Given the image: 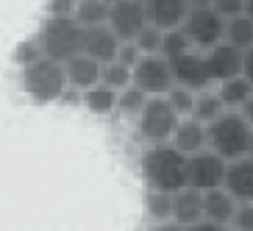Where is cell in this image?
Returning <instances> with one entry per match:
<instances>
[{"mask_svg":"<svg viewBox=\"0 0 253 231\" xmlns=\"http://www.w3.org/2000/svg\"><path fill=\"white\" fill-rule=\"evenodd\" d=\"M206 148L223 162L248 159L253 150L251 120H245L239 112H223L214 123L206 126Z\"/></svg>","mask_w":253,"mask_h":231,"instance_id":"6da1fadb","label":"cell"},{"mask_svg":"<svg viewBox=\"0 0 253 231\" xmlns=\"http://www.w3.org/2000/svg\"><path fill=\"white\" fill-rule=\"evenodd\" d=\"M142 173L150 189L172 195L186 186V156L178 153L170 142L150 145L142 156Z\"/></svg>","mask_w":253,"mask_h":231,"instance_id":"7a4b0ae2","label":"cell"},{"mask_svg":"<svg viewBox=\"0 0 253 231\" xmlns=\"http://www.w3.org/2000/svg\"><path fill=\"white\" fill-rule=\"evenodd\" d=\"M42 56L50 61H70L73 56L81 53V42H84V28L75 23L73 17H47L42 23V31L37 37Z\"/></svg>","mask_w":253,"mask_h":231,"instance_id":"3957f363","label":"cell"},{"mask_svg":"<svg viewBox=\"0 0 253 231\" xmlns=\"http://www.w3.org/2000/svg\"><path fill=\"white\" fill-rule=\"evenodd\" d=\"M23 90L39 103H53L61 100L67 92V78H64V64L50 59H37L28 67H23Z\"/></svg>","mask_w":253,"mask_h":231,"instance_id":"277c9868","label":"cell"},{"mask_svg":"<svg viewBox=\"0 0 253 231\" xmlns=\"http://www.w3.org/2000/svg\"><path fill=\"white\" fill-rule=\"evenodd\" d=\"M136 120H139L142 139H148L150 145H159V142H170L181 117L167 106L164 97H148V103H145V109L139 112Z\"/></svg>","mask_w":253,"mask_h":231,"instance_id":"5b68a950","label":"cell"},{"mask_svg":"<svg viewBox=\"0 0 253 231\" xmlns=\"http://www.w3.org/2000/svg\"><path fill=\"white\" fill-rule=\"evenodd\" d=\"M106 25L112 28V34L120 42H134L139 37V31L148 25L145 3L142 0H114V3H109Z\"/></svg>","mask_w":253,"mask_h":231,"instance_id":"8992f818","label":"cell"},{"mask_svg":"<svg viewBox=\"0 0 253 231\" xmlns=\"http://www.w3.org/2000/svg\"><path fill=\"white\" fill-rule=\"evenodd\" d=\"M181 31L186 34L189 45H198L203 50H209L217 42H223L225 20L217 14L214 8H195V11H186V20L181 25Z\"/></svg>","mask_w":253,"mask_h":231,"instance_id":"52a82bcc","label":"cell"},{"mask_svg":"<svg viewBox=\"0 0 253 231\" xmlns=\"http://www.w3.org/2000/svg\"><path fill=\"white\" fill-rule=\"evenodd\" d=\"M223 173H225V162L220 156H214L209 148L186 156V186L189 189H198V192L220 189Z\"/></svg>","mask_w":253,"mask_h":231,"instance_id":"ba28073f","label":"cell"},{"mask_svg":"<svg viewBox=\"0 0 253 231\" xmlns=\"http://www.w3.org/2000/svg\"><path fill=\"white\" fill-rule=\"evenodd\" d=\"M131 84L136 90H142L148 97H162L164 92L172 87V75H170V64L162 56H142L131 70Z\"/></svg>","mask_w":253,"mask_h":231,"instance_id":"9c48e42d","label":"cell"},{"mask_svg":"<svg viewBox=\"0 0 253 231\" xmlns=\"http://www.w3.org/2000/svg\"><path fill=\"white\" fill-rule=\"evenodd\" d=\"M170 64V75H172V84L175 87H184L189 92H206L211 78L206 73V61H203V53H184V56H175V59L167 61Z\"/></svg>","mask_w":253,"mask_h":231,"instance_id":"30bf717a","label":"cell"},{"mask_svg":"<svg viewBox=\"0 0 253 231\" xmlns=\"http://www.w3.org/2000/svg\"><path fill=\"white\" fill-rule=\"evenodd\" d=\"M203 61H206L209 78L217 84H223L228 78L242 75V70H245V50H237L228 42H217L214 47H209L203 53Z\"/></svg>","mask_w":253,"mask_h":231,"instance_id":"8fae6325","label":"cell"},{"mask_svg":"<svg viewBox=\"0 0 253 231\" xmlns=\"http://www.w3.org/2000/svg\"><path fill=\"white\" fill-rule=\"evenodd\" d=\"M231 201L237 203H253V162L237 159V162H225L223 173V186H220Z\"/></svg>","mask_w":253,"mask_h":231,"instance_id":"7c38bea8","label":"cell"},{"mask_svg":"<svg viewBox=\"0 0 253 231\" xmlns=\"http://www.w3.org/2000/svg\"><path fill=\"white\" fill-rule=\"evenodd\" d=\"M117 47L120 39L112 34L109 25H95V28H84V42H81V53L89 56L97 64H109L117 59Z\"/></svg>","mask_w":253,"mask_h":231,"instance_id":"4fadbf2b","label":"cell"},{"mask_svg":"<svg viewBox=\"0 0 253 231\" xmlns=\"http://www.w3.org/2000/svg\"><path fill=\"white\" fill-rule=\"evenodd\" d=\"M145 3V17H148V25L159 31H172L181 28L186 20V3L184 0H142Z\"/></svg>","mask_w":253,"mask_h":231,"instance_id":"5bb4252c","label":"cell"},{"mask_svg":"<svg viewBox=\"0 0 253 231\" xmlns=\"http://www.w3.org/2000/svg\"><path fill=\"white\" fill-rule=\"evenodd\" d=\"M64 78H67V90L86 92L100 81V64L92 61L89 56L78 53L70 61H64Z\"/></svg>","mask_w":253,"mask_h":231,"instance_id":"9a60e30c","label":"cell"},{"mask_svg":"<svg viewBox=\"0 0 253 231\" xmlns=\"http://www.w3.org/2000/svg\"><path fill=\"white\" fill-rule=\"evenodd\" d=\"M170 145L184 156H192L198 150H206V126L192 117H181L170 137Z\"/></svg>","mask_w":253,"mask_h":231,"instance_id":"2e32d148","label":"cell"},{"mask_svg":"<svg viewBox=\"0 0 253 231\" xmlns=\"http://www.w3.org/2000/svg\"><path fill=\"white\" fill-rule=\"evenodd\" d=\"M170 220H175L178 226H195L203 220V192L198 189H178L172 192V212H170Z\"/></svg>","mask_w":253,"mask_h":231,"instance_id":"e0dca14e","label":"cell"},{"mask_svg":"<svg viewBox=\"0 0 253 231\" xmlns=\"http://www.w3.org/2000/svg\"><path fill=\"white\" fill-rule=\"evenodd\" d=\"M234 209H237V203L231 201L223 189H209V192H203V220L206 223L225 226L228 229L231 217H234Z\"/></svg>","mask_w":253,"mask_h":231,"instance_id":"ac0fdd59","label":"cell"},{"mask_svg":"<svg viewBox=\"0 0 253 231\" xmlns=\"http://www.w3.org/2000/svg\"><path fill=\"white\" fill-rule=\"evenodd\" d=\"M251 95H253V84L245 75L228 78V81H223L220 90H217V97H220V103L225 106V112H239L245 103H251Z\"/></svg>","mask_w":253,"mask_h":231,"instance_id":"d6986e66","label":"cell"},{"mask_svg":"<svg viewBox=\"0 0 253 231\" xmlns=\"http://www.w3.org/2000/svg\"><path fill=\"white\" fill-rule=\"evenodd\" d=\"M223 42H228L237 50H251L253 47V20L251 14H237L225 20V31H223Z\"/></svg>","mask_w":253,"mask_h":231,"instance_id":"ffe728a7","label":"cell"},{"mask_svg":"<svg viewBox=\"0 0 253 231\" xmlns=\"http://www.w3.org/2000/svg\"><path fill=\"white\" fill-rule=\"evenodd\" d=\"M81 100H84V106H86L92 114H97V117H109V114L114 112V106H117V92L109 90V87L95 84L92 90H86L81 95Z\"/></svg>","mask_w":253,"mask_h":231,"instance_id":"44dd1931","label":"cell"},{"mask_svg":"<svg viewBox=\"0 0 253 231\" xmlns=\"http://www.w3.org/2000/svg\"><path fill=\"white\" fill-rule=\"evenodd\" d=\"M106 17H109V3H103V0H78V3H75L73 20L81 25V28L106 25Z\"/></svg>","mask_w":253,"mask_h":231,"instance_id":"7402d4cb","label":"cell"},{"mask_svg":"<svg viewBox=\"0 0 253 231\" xmlns=\"http://www.w3.org/2000/svg\"><path fill=\"white\" fill-rule=\"evenodd\" d=\"M223 112H225V106L220 103L217 92L206 90V92H198V95H195V106H192V114H189V117L203 123V126H209V123H214Z\"/></svg>","mask_w":253,"mask_h":231,"instance_id":"603a6c76","label":"cell"},{"mask_svg":"<svg viewBox=\"0 0 253 231\" xmlns=\"http://www.w3.org/2000/svg\"><path fill=\"white\" fill-rule=\"evenodd\" d=\"M145 103H148V95L142 90H136L134 84H128L126 90L117 92V106H114V112L126 114V117H139Z\"/></svg>","mask_w":253,"mask_h":231,"instance_id":"cb8c5ba5","label":"cell"},{"mask_svg":"<svg viewBox=\"0 0 253 231\" xmlns=\"http://www.w3.org/2000/svg\"><path fill=\"white\" fill-rule=\"evenodd\" d=\"M100 87H109V90L120 92L126 90L128 84H131V70L126 64H120V61H109V64H100Z\"/></svg>","mask_w":253,"mask_h":231,"instance_id":"d4e9b609","label":"cell"},{"mask_svg":"<svg viewBox=\"0 0 253 231\" xmlns=\"http://www.w3.org/2000/svg\"><path fill=\"white\" fill-rule=\"evenodd\" d=\"M192 50V45H189V39H186V34L181 28H172V31H164L162 37V47H159V56L162 59H175V56H184V53Z\"/></svg>","mask_w":253,"mask_h":231,"instance_id":"484cf974","label":"cell"},{"mask_svg":"<svg viewBox=\"0 0 253 231\" xmlns=\"http://www.w3.org/2000/svg\"><path fill=\"white\" fill-rule=\"evenodd\" d=\"M145 209H148V215L153 223H164V220H170L172 195L159 192V189H148V195H145Z\"/></svg>","mask_w":253,"mask_h":231,"instance_id":"4316f807","label":"cell"},{"mask_svg":"<svg viewBox=\"0 0 253 231\" xmlns=\"http://www.w3.org/2000/svg\"><path fill=\"white\" fill-rule=\"evenodd\" d=\"M162 97L167 100V106H170L172 112L178 114V117H189V114H192L195 92H189V90H184V87H175V84H172V87L164 92Z\"/></svg>","mask_w":253,"mask_h":231,"instance_id":"83f0119b","label":"cell"},{"mask_svg":"<svg viewBox=\"0 0 253 231\" xmlns=\"http://www.w3.org/2000/svg\"><path fill=\"white\" fill-rule=\"evenodd\" d=\"M162 37H164V31L153 28V25H145V28L139 31V37L134 39V45L142 56H156L159 47H162Z\"/></svg>","mask_w":253,"mask_h":231,"instance_id":"f1b7e54d","label":"cell"},{"mask_svg":"<svg viewBox=\"0 0 253 231\" xmlns=\"http://www.w3.org/2000/svg\"><path fill=\"white\" fill-rule=\"evenodd\" d=\"M211 8L223 20H231L237 14H251V0H211Z\"/></svg>","mask_w":253,"mask_h":231,"instance_id":"f546056e","label":"cell"},{"mask_svg":"<svg viewBox=\"0 0 253 231\" xmlns=\"http://www.w3.org/2000/svg\"><path fill=\"white\" fill-rule=\"evenodd\" d=\"M37 59H42L39 42L37 39H23V42L17 45V50H14V61L20 64V67H28L31 61H37Z\"/></svg>","mask_w":253,"mask_h":231,"instance_id":"4dcf8cb0","label":"cell"},{"mask_svg":"<svg viewBox=\"0 0 253 231\" xmlns=\"http://www.w3.org/2000/svg\"><path fill=\"white\" fill-rule=\"evenodd\" d=\"M228 231H253V203H239L234 209Z\"/></svg>","mask_w":253,"mask_h":231,"instance_id":"1f68e13d","label":"cell"},{"mask_svg":"<svg viewBox=\"0 0 253 231\" xmlns=\"http://www.w3.org/2000/svg\"><path fill=\"white\" fill-rule=\"evenodd\" d=\"M139 59H142V53L136 50L134 42H120V47H117V59H114V61L126 64L128 70H134V64H136Z\"/></svg>","mask_w":253,"mask_h":231,"instance_id":"d6a6232c","label":"cell"},{"mask_svg":"<svg viewBox=\"0 0 253 231\" xmlns=\"http://www.w3.org/2000/svg\"><path fill=\"white\" fill-rule=\"evenodd\" d=\"M78 0H47V17H73Z\"/></svg>","mask_w":253,"mask_h":231,"instance_id":"836d02e7","label":"cell"},{"mask_svg":"<svg viewBox=\"0 0 253 231\" xmlns=\"http://www.w3.org/2000/svg\"><path fill=\"white\" fill-rule=\"evenodd\" d=\"M184 231H228V229H225V226H214V223L201 220V223H195V226H186Z\"/></svg>","mask_w":253,"mask_h":231,"instance_id":"e575fe53","label":"cell"},{"mask_svg":"<svg viewBox=\"0 0 253 231\" xmlns=\"http://www.w3.org/2000/svg\"><path fill=\"white\" fill-rule=\"evenodd\" d=\"M153 231H184V226H178L175 220H164V223H156Z\"/></svg>","mask_w":253,"mask_h":231,"instance_id":"d590c367","label":"cell"},{"mask_svg":"<svg viewBox=\"0 0 253 231\" xmlns=\"http://www.w3.org/2000/svg\"><path fill=\"white\" fill-rule=\"evenodd\" d=\"M184 3L189 11H195V8H211V0H184Z\"/></svg>","mask_w":253,"mask_h":231,"instance_id":"8d00e7d4","label":"cell"},{"mask_svg":"<svg viewBox=\"0 0 253 231\" xmlns=\"http://www.w3.org/2000/svg\"><path fill=\"white\" fill-rule=\"evenodd\" d=\"M103 3H114V0H103Z\"/></svg>","mask_w":253,"mask_h":231,"instance_id":"74e56055","label":"cell"}]
</instances>
